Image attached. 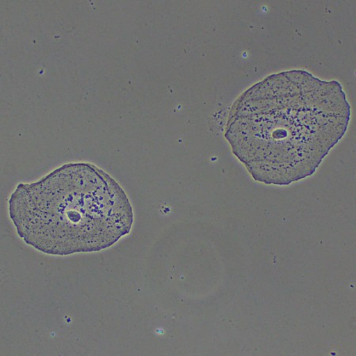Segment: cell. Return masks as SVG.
<instances>
[{
  "label": "cell",
  "instance_id": "cell-1",
  "mask_svg": "<svg viewBox=\"0 0 356 356\" xmlns=\"http://www.w3.org/2000/svg\"><path fill=\"white\" fill-rule=\"evenodd\" d=\"M350 119L340 83L293 70L271 74L240 95L225 138L256 181L289 186L315 173Z\"/></svg>",
  "mask_w": 356,
  "mask_h": 356
},
{
  "label": "cell",
  "instance_id": "cell-2",
  "mask_svg": "<svg viewBox=\"0 0 356 356\" xmlns=\"http://www.w3.org/2000/svg\"><path fill=\"white\" fill-rule=\"evenodd\" d=\"M8 204L19 237L49 255L110 248L134 222L122 186L88 163L66 164L36 182L19 184Z\"/></svg>",
  "mask_w": 356,
  "mask_h": 356
}]
</instances>
